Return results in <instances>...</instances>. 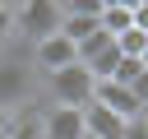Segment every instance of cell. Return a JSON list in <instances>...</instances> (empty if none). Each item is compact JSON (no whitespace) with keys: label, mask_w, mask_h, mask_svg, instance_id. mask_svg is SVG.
Segmentation results:
<instances>
[{"label":"cell","mask_w":148,"mask_h":139,"mask_svg":"<svg viewBox=\"0 0 148 139\" xmlns=\"http://www.w3.org/2000/svg\"><path fill=\"white\" fill-rule=\"evenodd\" d=\"M32 88H37V70H32V60H28V56H5V51H0V116H18V111H28Z\"/></svg>","instance_id":"1"},{"label":"cell","mask_w":148,"mask_h":139,"mask_svg":"<svg viewBox=\"0 0 148 139\" xmlns=\"http://www.w3.org/2000/svg\"><path fill=\"white\" fill-rule=\"evenodd\" d=\"M60 32V5H51V0H42V5H18V14H14V37H28L32 46L37 42H46V37H56Z\"/></svg>","instance_id":"2"},{"label":"cell","mask_w":148,"mask_h":139,"mask_svg":"<svg viewBox=\"0 0 148 139\" xmlns=\"http://www.w3.org/2000/svg\"><path fill=\"white\" fill-rule=\"evenodd\" d=\"M46 83H51V97H56V107H74V111H83V107L92 102V83H97V79H92L83 65H69V70L51 74Z\"/></svg>","instance_id":"3"},{"label":"cell","mask_w":148,"mask_h":139,"mask_svg":"<svg viewBox=\"0 0 148 139\" xmlns=\"http://www.w3.org/2000/svg\"><path fill=\"white\" fill-rule=\"evenodd\" d=\"M28 60H32V70H42L46 79L60 74V70H69V65H79V60H74V42H65L60 32L46 37V42H37V46L28 51Z\"/></svg>","instance_id":"4"},{"label":"cell","mask_w":148,"mask_h":139,"mask_svg":"<svg viewBox=\"0 0 148 139\" xmlns=\"http://www.w3.org/2000/svg\"><path fill=\"white\" fill-rule=\"evenodd\" d=\"M92 32H102L97 23V5H60V37L65 42H88Z\"/></svg>","instance_id":"5"},{"label":"cell","mask_w":148,"mask_h":139,"mask_svg":"<svg viewBox=\"0 0 148 139\" xmlns=\"http://www.w3.org/2000/svg\"><path fill=\"white\" fill-rule=\"evenodd\" d=\"M92 107H102V111H111V116H120V120H139V116H143L139 102H134V93L120 88V83H111V79L92 83Z\"/></svg>","instance_id":"6"},{"label":"cell","mask_w":148,"mask_h":139,"mask_svg":"<svg viewBox=\"0 0 148 139\" xmlns=\"http://www.w3.org/2000/svg\"><path fill=\"white\" fill-rule=\"evenodd\" d=\"M42 139H88L83 134V111H74V107L42 111Z\"/></svg>","instance_id":"7"},{"label":"cell","mask_w":148,"mask_h":139,"mask_svg":"<svg viewBox=\"0 0 148 139\" xmlns=\"http://www.w3.org/2000/svg\"><path fill=\"white\" fill-rule=\"evenodd\" d=\"M125 125L130 120H120V116H111V111H102V107H83V134L88 139H125Z\"/></svg>","instance_id":"8"},{"label":"cell","mask_w":148,"mask_h":139,"mask_svg":"<svg viewBox=\"0 0 148 139\" xmlns=\"http://www.w3.org/2000/svg\"><path fill=\"white\" fill-rule=\"evenodd\" d=\"M9 139H42V111H18L14 125H9Z\"/></svg>","instance_id":"9"},{"label":"cell","mask_w":148,"mask_h":139,"mask_svg":"<svg viewBox=\"0 0 148 139\" xmlns=\"http://www.w3.org/2000/svg\"><path fill=\"white\" fill-rule=\"evenodd\" d=\"M143 46H148V32H139V28H130V32H120V37H116L120 60H139V56H143Z\"/></svg>","instance_id":"10"},{"label":"cell","mask_w":148,"mask_h":139,"mask_svg":"<svg viewBox=\"0 0 148 139\" xmlns=\"http://www.w3.org/2000/svg\"><path fill=\"white\" fill-rule=\"evenodd\" d=\"M14 14H18V5H0V46L14 42Z\"/></svg>","instance_id":"11"},{"label":"cell","mask_w":148,"mask_h":139,"mask_svg":"<svg viewBox=\"0 0 148 139\" xmlns=\"http://www.w3.org/2000/svg\"><path fill=\"white\" fill-rule=\"evenodd\" d=\"M125 139H148V120H143V116L130 120V125H125Z\"/></svg>","instance_id":"12"},{"label":"cell","mask_w":148,"mask_h":139,"mask_svg":"<svg viewBox=\"0 0 148 139\" xmlns=\"http://www.w3.org/2000/svg\"><path fill=\"white\" fill-rule=\"evenodd\" d=\"M130 9H134V28L148 32V5H130Z\"/></svg>","instance_id":"13"},{"label":"cell","mask_w":148,"mask_h":139,"mask_svg":"<svg viewBox=\"0 0 148 139\" xmlns=\"http://www.w3.org/2000/svg\"><path fill=\"white\" fill-rule=\"evenodd\" d=\"M9 125H14V116H0V139H9Z\"/></svg>","instance_id":"14"},{"label":"cell","mask_w":148,"mask_h":139,"mask_svg":"<svg viewBox=\"0 0 148 139\" xmlns=\"http://www.w3.org/2000/svg\"><path fill=\"white\" fill-rule=\"evenodd\" d=\"M139 65H143V70H148V46H143V56H139Z\"/></svg>","instance_id":"15"}]
</instances>
